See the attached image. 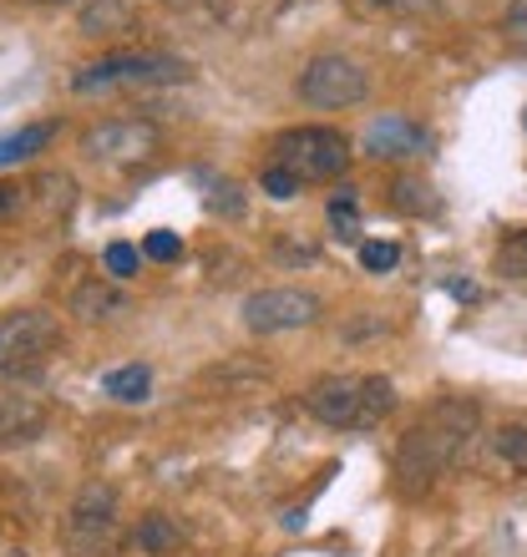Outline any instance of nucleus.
Returning a JSON list of instances; mask_svg holds the SVG:
<instances>
[{"label":"nucleus","mask_w":527,"mask_h":557,"mask_svg":"<svg viewBox=\"0 0 527 557\" xmlns=\"http://www.w3.org/2000/svg\"><path fill=\"white\" fill-rule=\"evenodd\" d=\"M477 425H482V406H477V400H467V396L431 400V406L410 421L401 446H395V486H401L406 497L431 492V486L462 461V451H467L471 436H477Z\"/></svg>","instance_id":"nucleus-1"},{"label":"nucleus","mask_w":527,"mask_h":557,"mask_svg":"<svg viewBox=\"0 0 527 557\" xmlns=\"http://www.w3.org/2000/svg\"><path fill=\"white\" fill-rule=\"evenodd\" d=\"M305 411L335 431H376L395 411L391 375H320L305 391Z\"/></svg>","instance_id":"nucleus-2"},{"label":"nucleus","mask_w":527,"mask_h":557,"mask_svg":"<svg viewBox=\"0 0 527 557\" xmlns=\"http://www.w3.org/2000/svg\"><path fill=\"white\" fill-rule=\"evenodd\" d=\"M193 76V61L173 57V51H112L102 61H87L72 76L76 97H112V91H152V87H177Z\"/></svg>","instance_id":"nucleus-3"},{"label":"nucleus","mask_w":527,"mask_h":557,"mask_svg":"<svg viewBox=\"0 0 527 557\" xmlns=\"http://www.w3.org/2000/svg\"><path fill=\"white\" fill-rule=\"evenodd\" d=\"M66 557H118L122 547V497L112 482H87L61 517Z\"/></svg>","instance_id":"nucleus-4"},{"label":"nucleus","mask_w":527,"mask_h":557,"mask_svg":"<svg viewBox=\"0 0 527 557\" xmlns=\"http://www.w3.org/2000/svg\"><path fill=\"white\" fill-rule=\"evenodd\" d=\"M355 147L345 133L335 127H320V122H305V127H284V133L269 143V162L294 173L299 183H330L351 168Z\"/></svg>","instance_id":"nucleus-5"},{"label":"nucleus","mask_w":527,"mask_h":557,"mask_svg":"<svg viewBox=\"0 0 527 557\" xmlns=\"http://www.w3.org/2000/svg\"><path fill=\"white\" fill-rule=\"evenodd\" d=\"M61 345H66V335H61V320L51 309H11V314H0V375L36 370Z\"/></svg>","instance_id":"nucleus-6"},{"label":"nucleus","mask_w":527,"mask_h":557,"mask_svg":"<svg viewBox=\"0 0 527 557\" xmlns=\"http://www.w3.org/2000/svg\"><path fill=\"white\" fill-rule=\"evenodd\" d=\"M299 102L305 107H320V112H345V107H360L370 91V76L360 61L351 57H335V51H324V57H309L299 82Z\"/></svg>","instance_id":"nucleus-7"},{"label":"nucleus","mask_w":527,"mask_h":557,"mask_svg":"<svg viewBox=\"0 0 527 557\" xmlns=\"http://www.w3.org/2000/svg\"><path fill=\"white\" fill-rule=\"evenodd\" d=\"M158 147H162V133H158V122H147V117H107L82 133V152L91 162H107V168L147 162Z\"/></svg>","instance_id":"nucleus-8"},{"label":"nucleus","mask_w":527,"mask_h":557,"mask_svg":"<svg viewBox=\"0 0 527 557\" xmlns=\"http://www.w3.org/2000/svg\"><path fill=\"white\" fill-rule=\"evenodd\" d=\"M320 320V294L309 289H254L244 299V324L254 335H284Z\"/></svg>","instance_id":"nucleus-9"},{"label":"nucleus","mask_w":527,"mask_h":557,"mask_svg":"<svg viewBox=\"0 0 527 557\" xmlns=\"http://www.w3.org/2000/svg\"><path fill=\"white\" fill-rule=\"evenodd\" d=\"M360 147H366V158H376V162H406V158L431 152V133H426L421 122L401 117V112H385V117H376L366 127Z\"/></svg>","instance_id":"nucleus-10"},{"label":"nucleus","mask_w":527,"mask_h":557,"mask_svg":"<svg viewBox=\"0 0 527 557\" xmlns=\"http://www.w3.org/2000/svg\"><path fill=\"white\" fill-rule=\"evenodd\" d=\"M51 425V406L30 391H0V451L26 446Z\"/></svg>","instance_id":"nucleus-11"},{"label":"nucleus","mask_w":527,"mask_h":557,"mask_svg":"<svg viewBox=\"0 0 527 557\" xmlns=\"http://www.w3.org/2000/svg\"><path fill=\"white\" fill-rule=\"evenodd\" d=\"M72 314L76 320H118V314H127V294L112 284V278H87V284H76L72 294Z\"/></svg>","instance_id":"nucleus-12"},{"label":"nucleus","mask_w":527,"mask_h":557,"mask_svg":"<svg viewBox=\"0 0 527 557\" xmlns=\"http://www.w3.org/2000/svg\"><path fill=\"white\" fill-rule=\"evenodd\" d=\"M72 193H76V183L66 173H41L36 183H30V203L41 208L46 223H57L61 213L72 208Z\"/></svg>","instance_id":"nucleus-13"},{"label":"nucleus","mask_w":527,"mask_h":557,"mask_svg":"<svg viewBox=\"0 0 527 557\" xmlns=\"http://www.w3.org/2000/svg\"><path fill=\"white\" fill-rule=\"evenodd\" d=\"M351 11L360 21H421L441 11V0H351Z\"/></svg>","instance_id":"nucleus-14"},{"label":"nucleus","mask_w":527,"mask_h":557,"mask_svg":"<svg viewBox=\"0 0 527 557\" xmlns=\"http://www.w3.org/2000/svg\"><path fill=\"white\" fill-rule=\"evenodd\" d=\"M177 543H183V532H177L162 512H147L143 522H137V532H132V547H137L143 557H162V553H173Z\"/></svg>","instance_id":"nucleus-15"},{"label":"nucleus","mask_w":527,"mask_h":557,"mask_svg":"<svg viewBox=\"0 0 527 557\" xmlns=\"http://www.w3.org/2000/svg\"><path fill=\"white\" fill-rule=\"evenodd\" d=\"M57 137V122H36V127H21V133H5L0 137V168H11V162H26L36 158L46 143Z\"/></svg>","instance_id":"nucleus-16"},{"label":"nucleus","mask_w":527,"mask_h":557,"mask_svg":"<svg viewBox=\"0 0 527 557\" xmlns=\"http://www.w3.org/2000/svg\"><path fill=\"white\" fill-rule=\"evenodd\" d=\"M102 391L112 400H122V406H137V400H147V391H152V370H147V366L107 370V375H102Z\"/></svg>","instance_id":"nucleus-17"},{"label":"nucleus","mask_w":527,"mask_h":557,"mask_svg":"<svg viewBox=\"0 0 527 557\" xmlns=\"http://www.w3.org/2000/svg\"><path fill=\"white\" fill-rule=\"evenodd\" d=\"M431 203H437V198H431V183H426V177L406 173V177H395L391 183V208L395 213H410V219H416V213H426Z\"/></svg>","instance_id":"nucleus-18"},{"label":"nucleus","mask_w":527,"mask_h":557,"mask_svg":"<svg viewBox=\"0 0 527 557\" xmlns=\"http://www.w3.org/2000/svg\"><path fill=\"white\" fill-rule=\"evenodd\" d=\"M330 228H335V238H360V193L351 183L335 188V198H330Z\"/></svg>","instance_id":"nucleus-19"},{"label":"nucleus","mask_w":527,"mask_h":557,"mask_svg":"<svg viewBox=\"0 0 527 557\" xmlns=\"http://www.w3.org/2000/svg\"><path fill=\"white\" fill-rule=\"evenodd\" d=\"M502 278H527V228H513V234L498 244V259H492Z\"/></svg>","instance_id":"nucleus-20"},{"label":"nucleus","mask_w":527,"mask_h":557,"mask_svg":"<svg viewBox=\"0 0 527 557\" xmlns=\"http://www.w3.org/2000/svg\"><path fill=\"white\" fill-rule=\"evenodd\" d=\"M259 188H264V198H274V203H290V198H299V193H305V183H299L294 173H284V168H274V162H264Z\"/></svg>","instance_id":"nucleus-21"},{"label":"nucleus","mask_w":527,"mask_h":557,"mask_svg":"<svg viewBox=\"0 0 527 557\" xmlns=\"http://www.w3.org/2000/svg\"><path fill=\"white\" fill-rule=\"evenodd\" d=\"M395 264H401V244H391V238L360 244V269H366V274H391Z\"/></svg>","instance_id":"nucleus-22"},{"label":"nucleus","mask_w":527,"mask_h":557,"mask_svg":"<svg viewBox=\"0 0 527 557\" xmlns=\"http://www.w3.org/2000/svg\"><path fill=\"white\" fill-rule=\"evenodd\" d=\"M492 446H498V456L513 471H527V425H502L498 436H492Z\"/></svg>","instance_id":"nucleus-23"},{"label":"nucleus","mask_w":527,"mask_h":557,"mask_svg":"<svg viewBox=\"0 0 527 557\" xmlns=\"http://www.w3.org/2000/svg\"><path fill=\"white\" fill-rule=\"evenodd\" d=\"M502 36L513 51L527 57V0H507V11H502Z\"/></svg>","instance_id":"nucleus-24"},{"label":"nucleus","mask_w":527,"mask_h":557,"mask_svg":"<svg viewBox=\"0 0 527 557\" xmlns=\"http://www.w3.org/2000/svg\"><path fill=\"white\" fill-rule=\"evenodd\" d=\"M102 264H107V274L112 278H132L137 269H143V249H132V244H112Z\"/></svg>","instance_id":"nucleus-25"},{"label":"nucleus","mask_w":527,"mask_h":557,"mask_svg":"<svg viewBox=\"0 0 527 557\" xmlns=\"http://www.w3.org/2000/svg\"><path fill=\"white\" fill-rule=\"evenodd\" d=\"M177 253H183V244H177V234H168V228L143 238V259H152V264H173Z\"/></svg>","instance_id":"nucleus-26"},{"label":"nucleus","mask_w":527,"mask_h":557,"mask_svg":"<svg viewBox=\"0 0 527 557\" xmlns=\"http://www.w3.org/2000/svg\"><path fill=\"white\" fill-rule=\"evenodd\" d=\"M274 253L284 259V264H309V259L320 253V244H315V238H305V234H284L274 244Z\"/></svg>","instance_id":"nucleus-27"},{"label":"nucleus","mask_w":527,"mask_h":557,"mask_svg":"<svg viewBox=\"0 0 527 557\" xmlns=\"http://www.w3.org/2000/svg\"><path fill=\"white\" fill-rule=\"evenodd\" d=\"M30 208V183H0V223Z\"/></svg>","instance_id":"nucleus-28"},{"label":"nucleus","mask_w":527,"mask_h":557,"mask_svg":"<svg viewBox=\"0 0 527 557\" xmlns=\"http://www.w3.org/2000/svg\"><path fill=\"white\" fill-rule=\"evenodd\" d=\"M208 208L213 213H244V203H238V183H223V188H213V198H208Z\"/></svg>","instance_id":"nucleus-29"},{"label":"nucleus","mask_w":527,"mask_h":557,"mask_svg":"<svg viewBox=\"0 0 527 557\" xmlns=\"http://www.w3.org/2000/svg\"><path fill=\"white\" fill-rule=\"evenodd\" d=\"M36 5H66V0H36Z\"/></svg>","instance_id":"nucleus-30"},{"label":"nucleus","mask_w":527,"mask_h":557,"mask_svg":"<svg viewBox=\"0 0 527 557\" xmlns=\"http://www.w3.org/2000/svg\"><path fill=\"white\" fill-rule=\"evenodd\" d=\"M168 5H177V0H168Z\"/></svg>","instance_id":"nucleus-31"}]
</instances>
